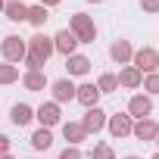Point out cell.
Instances as JSON below:
<instances>
[{"label":"cell","instance_id":"cell-27","mask_svg":"<svg viewBox=\"0 0 159 159\" xmlns=\"http://www.w3.org/2000/svg\"><path fill=\"white\" fill-rule=\"evenodd\" d=\"M140 10L143 13H159V0H140Z\"/></svg>","mask_w":159,"mask_h":159},{"label":"cell","instance_id":"cell-11","mask_svg":"<svg viewBox=\"0 0 159 159\" xmlns=\"http://www.w3.org/2000/svg\"><path fill=\"white\" fill-rule=\"evenodd\" d=\"M75 100L81 103L84 109L97 106V103H100V91H97V84H91V81H88V84H78V88H75Z\"/></svg>","mask_w":159,"mask_h":159},{"label":"cell","instance_id":"cell-23","mask_svg":"<svg viewBox=\"0 0 159 159\" xmlns=\"http://www.w3.org/2000/svg\"><path fill=\"white\" fill-rule=\"evenodd\" d=\"M16 81H19V66L3 62L0 66V84H16Z\"/></svg>","mask_w":159,"mask_h":159},{"label":"cell","instance_id":"cell-35","mask_svg":"<svg viewBox=\"0 0 159 159\" xmlns=\"http://www.w3.org/2000/svg\"><path fill=\"white\" fill-rule=\"evenodd\" d=\"M153 159H159V153H156V156H153Z\"/></svg>","mask_w":159,"mask_h":159},{"label":"cell","instance_id":"cell-10","mask_svg":"<svg viewBox=\"0 0 159 159\" xmlns=\"http://www.w3.org/2000/svg\"><path fill=\"white\" fill-rule=\"evenodd\" d=\"M53 50H56V53H62V56H72V53L78 50V38H75L69 28H62V31H56V34H53Z\"/></svg>","mask_w":159,"mask_h":159},{"label":"cell","instance_id":"cell-25","mask_svg":"<svg viewBox=\"0 0 159 159\" xmlns=\"http://www.w3.org/2000/svg\"><path fill=\"white\" fill-rule=\"evenodd\" d=\"M91 159H116V150H112L109 143H94V150H91Z\"/></svg>","mask_w":159,"mask_h":159},{"label":"cell","instance_id":"cell-16","mask_svg":"<svg viewBox=\"0 0 159 159\" xmlns=\"http://www.w3.org/2000/svg\"><path fill=\"white\" fill-rule=\"evenodd\" d=\"M34 119V109L28 106V103H16L13 109H10V122L16 125V128H22V125H28Z\"/></svg>","mask_w":159,"mask_h":159},{"label":"cell","instance_id":"cell-7","mask_svg":"<svg viewBox=\"0 0 159 159\" xmlns=\"http://www.w3.org/2000/svg\"><path fill=\"white\" fill-rule=\"evenodd\" d=\"M106 128L112 137H128L131 128H134V119L128 112H116V116H106Z\"/></svg>","mask_w":159,"mask_h":159},{"label":"cell","instance_id":"cell-14","mask_svg":"<svg viewBox=\"0 0 159 159\" xmlns=\"http://www.w3.org/2000/svg\"><path fill=\"white\" fill-rule=\"evenodd\" d=\"M116 78H119V88H128V91H137V88L143 84V75H140L134 66H122V72H119Z\"/></svg>","mask_w":159,"mask_h":159},{"label":"cell","instance_id":"cell-9","mask_svg":"<svg viewBox=\"0 0 159 159\" xmlns=\"http://www.w3.org/2000/svg\"><path fill=\"white\" fill-rule=\"evenodd\" d=\"M34 119L41 122V128H53V125H59V119H62V112H59V103H41L38 109H34Z\"/></svg>","mask_w":159,"mask_h":159},{"label":"cell","instance_id":"cell-29","mask_svg":"<svg viewBox=\"0 0 159 159\" xmlns=\"http://www.w3.org/2000/svg\"><path fill=\"white\" fill-rule=\"evenodd\" d=\"M56 3H62V0H41V7H47V10H50V7H56Z\"/></svg>","mask_w":159,"mask_h":159},{"label":"cell","instance_id":"cell-21","mask_svg":"<svg viewBox=\"0 0 159 159\" xmlns=\"http://www.w3.org/2000/svg\"><path fill=\"white\" fill-rule=\"evenodd\" d=\"M47 19H50L47 7H41V3H38V7H28V19H25V22H31L34 28H44V22H47Z\"/></svg>","mask_w":159,"mask_h":159},{"label":"cell","instance_id":"cell-19","mask_svg":"<svg viewBox=\"0 0 159 159\" xmlns=\"http://www.w3.org/2000/svg\"><path fill=\"white\" fill-rule=\"evenodd\" d=\"M22 88L25 91H44L47 88V75L44 72H25L22 75Z\"/></svg>","mask_w":159,"mask_h":159},{"label":"cell","instance_id":"cell-18","mask_svg":"<svg viewBox=\"0 0 159 159\" xmlns=\"http://www.w3.org/2000/svg\"><path fill=\"white\" fill-rule=\"evenodd\" d=\"M62 137L69 140V147H78L81 140H88V134H84V128L78 125V122H66L62 125Z\"/></svg>","mask_w":159,"mask_h":159},{"label":"cell","instance_id":"cell-1","mask_svg":"<svg viewBox=\"0 0 159 159\" xmlns=\"http://www.w3.org/2000/svg\"><path fill=\"white\" fill-rule=\"evenodd\" d=\"M69 31L78 38V44H94L97 41V25H94V19L88 13H75L69 19Z\"/></svg>","mask_w":159,"mask_h":159},{"label":"cell","instance_id":"cell-28","mask_svg":"<svg viewBox=\"0 0 159 159\" xmlns=\"http://www.w3.org/2000/svg\"><path fill=\"white\" fill-rule=\"evenodd\" d=\"M3 153H10V137L0 134V156H3Z\"/></svg>","mask_w":159,"mask_h":159},{"label":"cell","instance_id":"cell-12","mask_svg":"<svg viewBox=\"0 0 159 159\" xmlns=\"http://www.w3.org/2000/svg\"><path fill=\"white\" fill-rule=\"evenodd\" d=\"M131 56H134V47L128 44V41H112V47H109V59L112 62H119V66H128L131 62Z\"/></svg>","mask_w":159,"mask_h":159},{"label":"cell","instance_id":"cell-26","mask_svg":"<svg viewBox=\"0 0 159 159\" xmlns=\"http://www.w3.org/2000/svg\"><path fill=\"white\" fill-rule=\"evenodd\" d=\"M59 159H84V153L78 150V147H66V150L59 153Z\"/></svg>","mask_w":159,"mask_h":159},{"label":"cell","instance_id":"cell-31","mask_svg":"<svg viewBox=\"0 0 159 159\" xmlns=\"http://www.w3.org/2000/svg\"><path fill=\"white\" fill-rule=\"evenodd\" d=\"M3 7H7V0H0V13H3Z\"/></svg>","mask_w":159,"mask_h":159},{"label":"cell","instance_id":"cell-33","mask_svg":"<svg viewBox=\"0 0 159 159\" xmlns=\"http://www.w3.org/2000/svg\"><path fill=\"white\" fill-rule=\"evenodd\" d=\"M125 159H140V156H125Z\"/></svg>","mask_w":159,"mask_h":159},{"label":"cell","instance_id":"cell-5","mask_svg":"<svg viewBox=\"0 0 159 159\" xmlns=\"http://www.w3.org/2000/svg\"><path fill=\"white\" fill-rule=\"evenodd\" d=\"M25 44H28V53H34V56H41L44 62H47V59H50V56L56 53V50H53V38H47L44 31H38V34H34V38H28Z\"/></svg>","mask_w":159,"mask_h":159},{"label":"cell","instance_id":"cell-8","mask_svg":"<svg viewBox=\"0 0 159 159\" xmlns=\"http://www.w3.org/2000/svg\"><path fill=\"white\" fill-rule=\"evenodd\" d=\"M75 81L72 78H56V81L50 84V94H53V103H72L75 100Z\"/></svg>","mask_w":159,"mask_h":159},{"label":"cell","instance_id":"cell-15","mask_svg":"<svg viewBox=\"0 0 159 159\" xmlns=\"http://www.w3.org/2000/svg\"><path fill=\"white\" fill-rule=\"evenodd\" d=\"M131 134H134L137 140H156V134H159V125H156L153 119H140V122H134Z\"/></svg>","mask_w":159,"mask_h":159},{"label":"cell","instance_id":"cell-3","mask_svg":"<svg viewBox=\"0 0 159 159\" xmlns=\"http://www.w3.org/2000/svg\"><path fill=\"white\" fill-rule=\"evenodd\" d=\"M131 66H134L140 75H153V72L159 69V53H156L153 47H140V50H134Z\"/></svg>","mask_w":159,"mask_h":159},{"label":"cell","instance_id":"cell-6","mask_svg":"<svg viewBox=\"0 0 159 159\" xmlns=\"http://www.w3.org/2000/svg\"><path fill=\"white\" fill-rule=\"evenodd\" d=\"M150 112H153V97H147V94H134V97L128 100V116H131L134 122L150 119Z\"/></svg>","mask_w":159,"mask_h":159},{"label":"cell","instance_id":"cell-24","mask_svg":"<svg viewBox=\"0 0 159 159\" xmlns=\"http://www.w3.org/2000/svg\"><path fill=\"white\" fill-rule=\"evenodd\" d=\"M140 88L147 91V97H156V94H159V72L143 75V84H140Z\"/></svg>","mask_w":159,"mask_h":159},{"label":"cell","instance_id":"cell-34","mask_svg":"<svg viewBox=\"0 0 159 159\" xmlns=\"http://www.w3.org/2000/svg\"><path fill=\"white\" fill-rule=\"evenodd\" d=\"M153 143H156V147H159V134H156V140H153Z\"/></svg>","mask_w":159,"mask_h":159},{"label":"cell","instance_id":"cell-20","mask_svg":"<svg viewBox=\"0 0 159 159\" xmlns=\"http://www.w3.org/2000/svg\"><path fill=\"white\" fill-rule=\"evenodd\" d=\"M31 147H34V150H50V147H53V131H50V128H38V131L31 134Z\"/></svg>","mask_w":159,"mask_h":159},{"label":"cell","instance_id":"cell-17","mask_svg":"<svg viewBox=\"0 0 159 159\" xmlns=\"http://www.w3.org/2000/svg\"><path fill=\"white\" fill-rule=\"evenodd\" d=\"M3 16H7L10 22H25V19H28V7L22 3V0H7Z\"/></svg>","mask_w":159,"mask_h":159},{"label":"cell","instance_id":"cell-30","mask_svg":"<svg viewBox=\"0 0 159 159\" xmlns=\"http://www.w3.org/2000/svg\"><path fill=\"white\" fill-rule=\"evenodd\" d=\"M0 159H16V156H10V153H3V156H0Z\"/></svg>","mask_w":159,"mask_h":159},{"label":"cell","instance_id":"cell-22","mask_svg":"<svg viewBox=\"0 0 159 159\" xmlns=\"http://www.w3.org/2000/svg\"><path fill=\"white\" fill-rule=\"evenodd\" d=\"M97 91H100V94H112V91H119V78H116L112 72L100 75V78H97Z\"/></svg>","mask_w":159,"mask_h":159},{"label":"cell","instance_id":"cell-32","mask_svg":"<svg viewBox=\"0 0 159 159\" xmlns=\"http://www.w3.org/2000/svg\"><path fill=\"white\" fill-rule=\"evenodd\" d=\"M88 3H103V0H88Z\"/></svg>","mask_w":159,"mask_h":159},{"label":"cell","instance_id":"cell-2","mask_svg":"<svg viewBox=\"0 0 159 159\" xmlns=\"http://www.w3.org/2000/svg\"><path fill=\"white\" fill-rule=\"evenodd\" d=\"M0 53H3V59H7L10 66H19V62L25 59V53H28V44H25V38H19V34H7L3 44H0Z\"/></svg>","mask_w":159,"mask_h":159},{"label":"cell","instance_id":"cell-13","mask_svg":"<svg viewBox=\"0 0 159 159\" xmlns=\"http://www.w3.org/2000/svg\"><path fill=\"white\" fill-rule=\"evenodd\" d=\"M66 72H69V78H72V75L81 78V75L91 72V59L81 56V53H72V56H66Z\"/></svg>","mask_w":159,"mask_h":159},{"label":"cell","instance_id":"cell-4","mask_svg":"<svg viewBox=\"0 0 159 159\" xmlns=\"http://www.w3.org/2000/svg\"><path fill=\"white\" fill-rule=\"evenodd\" d=\"M78 125L84 128V134H97V131L106 128V112H103L100 106H91V109H84V116H81Z\"/></svg>","mask_w":159,"mask_h":159}]
</instances>
